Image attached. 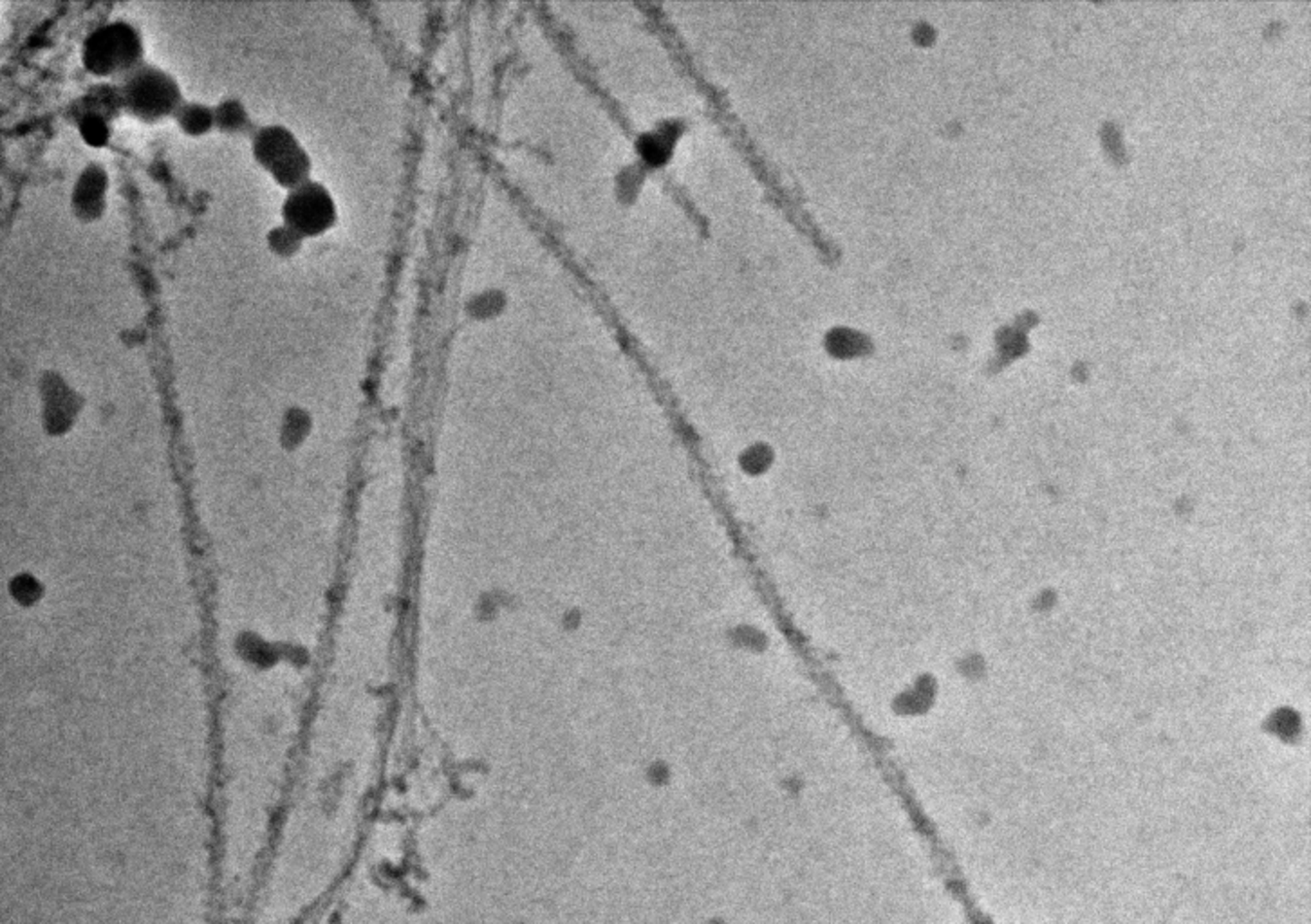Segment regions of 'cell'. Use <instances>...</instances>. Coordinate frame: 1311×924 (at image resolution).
I'll list each match as a JSON object with an SVG mask.
<instances>
[{
	"instance_id": "1",
	"label": "cell",
	"mask_w": 1311,
	"mask_h": 924,
	"mask_svg": "<svg viewBox=\"0 0 1311 924\" xmlns=\"http://www.w3.org/2000/svg\"><path fill=\"white\" fill-rule=\"evenodd\" d=\"M82 60L98 77H125L145 62L138 27L121 18L94 27L84 40Z\"/></svg>"
},
{
	"instance_id": "2",
	"label": "cell",
	"mask_w": 1311,
	"mask_h": 924,
	"mask_svg": "<svg viewBox=\"0 0 1311 924\" xmlns=\"http://www.w3.org/2000/svg\"><path fill=\"white\" fill-rule=\"evenodd\" d=\"M123 109L143 121H157L174 116L183 100L178 80L159 65L143 62L120 78Z\"/></svg>"
},
{
	"instance_id": "3",
	"label": "cell",
	"mask_w": 1311,
	"mask_h": 924,
	"mask_svg": "<svg viewBox=\"0 0 1311 924\" xmlns=\"http://www.w3.org/2000/svg\"><path fill=\"white\" fill-rule=\"evenodd\" d=\"M255 159L269 176L286 188H294L309 179L311 159L293 132L281 123L257 128L252 141Z\"/></svg>"
},
{
	"instance_id": "4",
	"label": "cell",
	"mask_w": 1311,
	"mask_h": 924,
	"mask_svg": "<svg viewBox=\"0 0 1311 924\" xmlns=\"http://www.w3.org/2000/svg\"><path fill=\"white\" fill-rule=\"evenodd\" d=\"M282 217L286 226L302 237H311L332 226L336 204L324 185L307 179L290 190L282 206Z\"/></svg>"
},
{
	"instance_id": "5",
	"label": "cell",
	"mask_w": 1311,
	"mask_h": 924,
	"mask_svg": "<svg viewBox=\"0 0 1311 924\" xmlns=\"http://www.w3.org/2000/svg\"><path fill=\"white\" fill-rule=\"evenodd\" d=\"M109 187L107 170L98 163L86 166L78 176L73 188V206L78 217L96 219L105 210V195Z\"/></svg>"
},
{
	"instance_id": "6",
	"label": "cell",
	"mask_w": 1311,
	"mask_h": 924,
	"mask_svg": "<svg viewBox=\"0 0 1311 924\" xmlns=\"http://www.w3.org/2000/svg\"><path fill=\"white\" fill-rule=\"evenodd\" d=\"M123 109L120 87L113 84H100L90 87L89 92L78 102L77 118L84 115H98L111 120Z\"/></svg>"
},
{
	"instance_id": "7",
	"label": "cell",
	"mask_w": 1311,
	"mask_h": 924,
	"mask_svg": "<svg viewBox=\"0 0 1311 924\" xmlns=\"http://www.w3.org/2000/svg\"><path fill=\"white\" fill-rule=\"evenodd\" d=\"M174 118L179 127L191 136H199L216 127V111L206 103L183 102Z\"/></svg>"
},
{
	"instance_id": "8",
	"label": "cell",
	"mask_w": 1311,
	"mask_h": 924,
	"mask_svg": "<svg viewBox=\"0 0 1311 924\" xmlns=\"http://www.w3.org/2000/svg\"><path fill=\"white\" fill-rule=\"evenodd\" d=\"M216 127L224 132H242L250 125V116L241 100L226 98L214 107Z\"/></svg>"
},
{
	"instance_id": "9",
	"label": "cell",
	"mask_w": 1311,
	"mask_h": 924,
	"mask_svg": "<svg viewBox=\"0 0 1311 924\" xmlns=\"http://www.w3.org/2000/svg\"><path fill=\"white\" fill-rule=\"evenodd\" d=\"M77 121L82 138L87 141V143H90V145L100 147V145H105L107 140H109V134H111V120H107V118L98 115H84L77 118Z\"/></svg>"
},
{
	"instance_id": "10",
	"label": "cell",
	"mask_w": 1311,
	"mask_h": 924,
	"mask_svg": "<svg viewBox=\"0 0 1311 924\" xmlns=\"http://www.w3.org/2000/svg\"><path fill=\"white\" fill-rule=\"evenodd\" d=\"M302 235H298L293 228L282 224L277 228L271 229L268 235L269 248L279 255H292L298 250Z\"/></svg>"
}]
</instances>
